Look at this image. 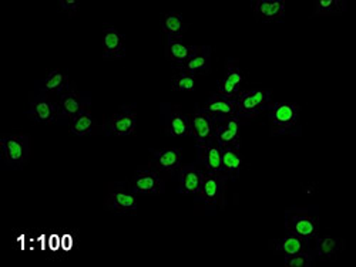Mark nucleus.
I'll return each mask as SVG.
<instances>
[{"label":"nucleus","instance_id":"nucleus-10","mask_svg":"<svg viewBox=\"0 0 356 267\" xmlns=\"http://www.w3.org/2000/svg\"><path fill=\"white\" fill-rule=\"evenodd\" d=\"M244 80V73L238 66H228L218 83V94L235 100L242 93Z\"/></svg>","mask_w":356,"mask_h":267},{"label":"nucleus","instance_id":"nucleus-27","mask_svg":"<svg viewBox=\"0 0 356 267\" xmlns=\"http://www.w3.org/2000/svg\"><path fill=\"white\" fill-rule=\"evenodd\" d=\"M342 248H344V242L337 237L325 236V237L317 239V255L320 257L332 259Z\"/></svg>","mask_w":356,"mask_h":267},{"label":"nucleus","instance_id":"nucleus-13","mask_svg":"<svg viewBox=\"0 0 356 267\" xmlns=\"http://www.w3.org/2000/svg\"><path fill=\"white\" fill-rule=\"evenodd\" d=\"M254 13L261 22H277L285 16V3L282 0H257Z\"/></svg>","mask_w":356,"mask_h":267},{"label":"nucleus","instance_id":"nucleus-4","mask_svg":"<svg viewBox=\"0 0 356 267\" xmlns=\"http://www.w3.org/2000/svg\"><path fill=\"white\" fill-rule=\"evenodd\" d=\"M3 159L12 167H22L29 155V138L26 135H12L0 141Z\"/></svg>","mask_w":356,"mask_h":267},{"label":"nucleus","instance_id":"nucleus-7","mask_svg":"<svg viewBox=\"0 0 356 267\" xmlns=\"http://www.w3.org/2000/svg\"><path fill=\"white\" fill-rule=\"evenodd\" d=\"M190 126H191V137L197 141V143H205L208 141L214 139L216 119L205 111L200 110L194 113L190 117Z\"/></svg>","mask_w":356,"mask_h":267},{"label":"nucleus","instance_id":"nucleus-15","mask_svg":"<svg viewBox=\"0 0 356 267\" xmlns=\"http://www.w3.org/2000/svg\"><path fill=\"white\" fill-rule=\"evenodd\" d=\"M177 69H180V71H185L194 76L209 71V69H211V49L208 46L198 47L197 53Z\"/></svg>","mask_w":356,"mask_h":267},{"label":"nucleus","instance_id":"nucleus-3","mask_svg":"<svg viewBox=\"0 0 356 267\" xmlns=\"http://www.w3.org/2000/svg\"><path fill=\"white\" fill-rule=\"evenodd\" d=\"M285 228L289 233H294L308 243L317 237L318 220L305 209H295L286 212Z\"/></svg>","mask_w":356,"mask_h":267},{"label":"nucleus","instance_id":"nucleus-25","mask_svg":"<svg viewBox=\"0 0 356 267\" xmlns=\"http://www.w3.org/2000/svg\"><path fill=\"white\" fill-rule=\"evenodd\" d=\"M163 32L169 36V38H181L184 33V20L178 13H167L163 17Z\"/></svg>","mask_w":356,"mask_h":267},{"label":"nucleus","instance_id":"nucleus-9","mask_svg":"<svg viewBox=\"0 0 356 267\" xmlns=\"http://www.w3.org/2000/svg\"><path fill=\"white\" fill-rule=\"evenodd\" d=\"M133 191L140 195H160L165 192V183L154 171H138L133 181Z\"/></svg>","mask_w":356,"mask_h":267},{"label":"nucleus","instance_id":"nucleus-16","mask_svg":"<svg viewBox=\"0 0 356 267\" xmlns=\"http://www.w3.org/2000/svg\"><path fill=\"white\" fill-rule=\"evenodd\" d=\"M204 181V172L188 165L180 170V194L197 195Z\"/></svg>","mask_w":356,"mask_h":267},{"label":"nucleus","instance_id":"nucleus-14","mask_svg":"<svg viewBox=\"0 0 356 267\" xmlns=\"http://www.w3.org/2000/svg\"><path fill=\"white\" fill-rule=\"evenodd\" d=\"M198 50V46L185 45L181 38H169L165 47V57L176 65V67L182 66L185 61L190 60Z\"/></svg>","mask_w":356,"mask_h":267},{"label":"nucleus","instance_id":"nucleus-32","mask_svg":"<svg viewBox=\"0 0 356 267\" xmlns=\"http://www.w3.org/2000/svg\"><path fill=\"white\" fill-rule=\"evenodd\" d=\"M60 6H61L63 10H66L70 16H73L78 9V3L74 2V0H61Z\"/></svg>","mask_w":356,"mask_h":267},{"label":"nucleus","instance_id":"nucleus-8","mask_svg":"<svg viewBox=\"0 0 356 267\" xmlns=\"http://www.w3.org/2000/svg\"><path fill=\"white\" fill-rule=\"evenodd\" d=\"M240 128H241V119L238 117H231L224 121L216 122L214 139L222 148L240 146Z\"/></svg>","mask_w":356,"mask_h":267},{"label":"nucleus","instance_id":"nucleus-31","mask_svg":"<svg viewBox=\"0 0 356 267\" xmlns=\"http://www.w3.org/2000/svg\"><path fill=\"white\" fill-rule=\"evenodd\" d=\"M313 256L311 252H304L298 253L294 256H286L285 257V266L286 267H309L313 264Z\"/></svg>","mask_w":356,"mask_h":267},{"label":"nucleus","instance_id":"nucleus-28","mask_svg":"<svg viewBox=\"0 0 356 267\" xmlns=\"http://www.w3.org/2000/svg\"><path fill=\"white\" fill-rule=\"evenodd\" d=\"M94 118L92 117V114L86 110L85 113H81L80 115H77L73 121H72V126H70V131L74 135L83 137V135H87L94 130Z\"/></svg>","mask_w":356,"mask_h":267},{"label":"nucleus","instance_id":"nucleus-5","mask_svg":"<svg viewBox=\"0 0 356 267\" xmlns=\"http://www.w3.org/2000/svg\"><path fill=\"white\" fill-rule=\"evenodd\" d=\"M225 179H227V176L224 174L205 172L201 189L196 195L197 200L204 202L207 205H218L222 199Z\"/></svg>","mask_w":356,"mask_h":267},{"label":"nucleus","instance_id":"nucleus-30","mask_svg":"<svg viewBox=\"0 0 356 267\" xmlns=\"http://www.w3.org/2000/svg\"><path fill=\"white\" fill-rule=\"evenodd\" d=\"M196 83L197 78L194 74L180 71L174 78H173V90L174 91H194L196 90Z\"/></svg>","mask_w":356,"mask_h":267},{"label":"nucleus","instance_id":"nucleus-1","mask_svg":"<svg viewBox=\"0 0 356 267\" xmlns=\"http://www.w3.org/2000/svg\"><path fill=\"white\" fill-rule=\"evenodd\" d=\"M271 134L284 135L294 130L300 122V107L292 102L278 101L271 106Z\"/></svg>","mask_w":356,"mask_h":267},{"label":"nucleus","instance_id":"nucleus-2","mask_svg":"<svg viewBox=\"0 0 356 267\" xmlns=\"http://www.w3.org/2000/svg\"><path fill=\"white\" fill-rule=\"evenodd\" d=\"M272 106L271 93L266 90H249L242 91L235 98L237 117L240 119H251L260 115L262 111L269 110Z\"/></svg>","mask_w":356,"mask_h":267},{"label":"nucleus","instance_id":"nucleus-26","mask_svg":"<svg viewBox=\"0 0 356 267\" xmlns=\"http://www.w3.org/2000/svg\"><path fill=\"white\" fill-rule=\"evenodd\" d=\"M67 84H69V76L60 70H56L46 77V80L43 81V89L41 90L50 94H60L67 89Z\"/></svg>","mask_w":356,"mask_h":267},{"label":"nucleus","instance_id":"nucleus-29","mask_svg":"<svg viewBox=\"0 0 356 267\" xmlns=\"http://www.w3.org/2000/svg\"><path fill=\"white\" fill-rule=\"evenodd\" d=\"M346 2L342 0H318L315 5V14H339L346 12Z\"/></svg>","mask_w":356,"mask_h":267},{"label":"nucleus","instance_id":"nucleus-17","mask_svg":"<svg viewBox=\"0 0 356 267\" xmlns=\"http://www.w3.org/2000/svg\"><path fill=\"white\" fill-rule=\"evenodd\" d=\"M103 50L104 58H121L125 54L124 49V37L123 34L114 29H106L103 33Z\"/></svg>","mask_w":356,"mask_h":267},{"label":"nucleus","instance_id":"nucleus-12","mask_svg":"<svg viewBox=\"0 0 356 267\" xmlns=\"http://www.w3.org/2000/svg\"><path fill=\"white\" fill-rule=\"evenodd\" d=\"M59 119H70L73 121L77 115L86 111V104L83 98L76 93L61 94L59 100Z\"/></svg>","mask_w":356,"mask_h":267},{"label":"nucleus","instance_id":"nucleus-19","mask_svg":"<svg viewBox=\"0 0 356 267\" xmlns=\"http://www.w3.org/2000/svg\"><path fill=\"white\" fill-rule=\"evenodd\" d=\"M30 114L39 122L52 124L59 115V106L48 98H37L32 101Z\"/></svg>","mask_w":356,"mask_h":267},{"label":"nucleus","instance_id":"nucleus-22","mask_svg":"<svg viewBox=\"0 0 356 267\" xmlns=\"http://www.w3.org/2000/svg\"><path fill=\"white\" fill-rule=\"evenodd\" d=\"M277 252L284 255V257L309 252V243L302 237L288 232V235L277 243Z\"/></svg>","mask_w":356,"mask_h":267},{"label":"nucleus","instance_id":"nucleus-18","mask_svg":"<svg viewBox=\"0 0 356 267\" xmlns=\"http://www.w3.org/2000/svg\"><path fill=\"white\" fill-rule=\"evenodd\" d=\"M242 167V156L240 152V146L224 147L222 148V174L235 181L240 176Z\"/></svg>","mask_w":356,"mask_h":267},{"label":"nucleus","instance_id":"nucleus-24","mask_svg":"<svg viewBox=\"0 0 356 267\" xmlns=\"http://www.w3.org/2000/svg\"><path fill=\"white\" fill-rule=\"evenodd\" d=\"M169 134L171 137H191L190 118L180 111H173L169 117Z\"/></svg>","mask_w":356,"mask_h":267},{"label":"nucleus","instance_id":"nucleus-20","mask_svg":"<svg viewBox=\"0 0 356 267\" xmlns=\"http://www.w3.org/2000/svg\"><path fill=\"white\" fill-rule=\"evenodd\" d=\"M137 126V115L134 113H125L114 115L109 122V134L123 137L132 135Z\"/></svg>","mask_w":356,"mask_h":267},{"label":"nucleus","instance_id":"nucleus-11","mask_svg":"<svg viewBox=\"0 0 356 267\" xmlns=\"http://www.w3.org/2000/svg\"><path fill=\"white\" fill-rule=\"evenodd\" d=\"M202 111L211 115L216 122L224 121L227 118L237 117V107H235V100L227 98L221 94H214L209 97L207 104L204 106Z\"/></svg>","mask_w":356,"mask_h":267},{"label":"nucleus","instance_id":"nucleus-23","mask_svg":"<svg viewBox=\"0 0 356 267\" xmlns=\"http://www.w3.org/2000/svg\"><path fill=\"white\" fill-rule=\"evenodd\" d=\"M107 207L117 212H132L137 209V199L132 194L112 192L107 199Z\"/></svg>","mask_w":356,"mask_h":267},{"label":"nucleus","instance_id":"nucleus-21","mask_svg":"<svg viewBox=\"0 0 356 267\" xmlns=\"http://www.w3.org/2000/svg\"><path fill=\"white\" fill-rule=\"evenodd\" d=\"M154 165L160 172H176L178 168H181V151L169 148L157 152Z\"/></svg>","mask_w":356,"mask_h":267},{"label":"nucleus","instance_id":"nucleus-6","mask_svg":"<svg viewBox=\"0 0 356 267\" xmlns=\"http://www.w3.org/2000/svg\"><path fill=\"white\" fill-rule=\"evenodd\" d=\"M197 151L207 172L222 174V147L216 139L197 143Z\"/></svg>","mask_w":356,"mask_h":267}]
</instances>
